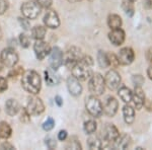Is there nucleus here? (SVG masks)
<instances>
[{"instance_id": "obj_1", "label": "nucleus", "mask_w": 152, "mask_h": 150, "mask_svg": "<svg viewBox=\"0 0 152 150\" xmlns=\"http://www.w3.org/2000/svg\"><path fill=\"white\" fill-rule=\"evenodd\" d=\"M21 86L31 94H37L40 92L42 87L41 76L34 70L26 71L21 75Z\"/></svg>"}, {"instance_id": "obj_2", "label": "nucleus", "mask_w": 152, "mask_h": 150, "mask_svg": "<svg viewBox=\"0 0 152 150\" xmlns=\"http://www.w3.org/2000/svg\"><path fill=\"white\" fill-rule=\"evenodd\" d=\"M92 64H94V61L89 56H83L81 60L78 61L71 69L72 75L79 80L88 79L92 75L91 68H90Z\"/></svg>"}, {"instance_id": "obj_3", "label": "nucleus", "mask_w": 152, "mask_h": 150, "mask_svg": "<svg viewBox=\"0 0 152 150\" xmlns=\"http://www.w3.org/2000/svg\"><path fill=\"white\" fill-rule=\"evenodd\" d=\"M105 88V81L102 74L99 73H94V75L90 76L89 82H88V89L92 93V95L99 97L104 92Z\"/></svg>"}, {"instance_id": "obj_4", "label": "nucleus", "mask_w": 152, "mask_h": 150, "mask_svg": "<svg viewBox=\"0 0 152 150\" xmlns=\"http://www.w3.org/2000/svg\"><path fill=\"white\" fill-rule=\"evenodd\" d=\"M42 7L39 5L38 2L28 1L23 3L20 7L23 15L28 19H36L40 15Z\"/></svg>"}, {"instance_id": "obj_5", "label": "nucleus", "mask_w": 152, "mask_h": 150, "mask_svg": "<svg viewBox=\"0 0 152 150\" xmlns=\"http://www.w3.org/2000/svg\"><path fill=\"white\" fill-rule=\"evenodd\" d=\"M85 107H86V110L92 117L99 118L104 113L102 102L95 95H90L86 98Z\"/></svg>"}, {"instance_id": "obj_6", "label": "nucleus", "mask_w": 152, "mask_h": 150, "mask_svg": "<svg viewBox=\"0 0 152 150\" xmlns=\"http://www.w3.org/2000/svg\"><path fill=\"white\" fill-rule=\"evenodd\" d=\"M0 57L2 59L4 66L9 68H12L18 64V55L15 52V50L12 48H6L1 52Z\"/></svg>"}, {"instance_id": "obj_7", "label": "nucleus", "mask_w": 152, "mask_h": 150, "mask_svg": "<svg viewBox=\"0 0 152 150\" xmlns=\"http://www.w3.org/2000/svg\"><path fill=\"white\" fill-rule=\"evenodd\" d=\"M26 110L31 115L34 116H38L41 115L42 113H44L45 110V105H44V102H42V100L40 97H31L28 98V105H26Z\"/></svg>"}, {"instance_id": "obj_8", "label": "nucleus", "mask_w": 152, "mask_h": 150, "mask_svg": "<svg viewBox=\"0 0 152 150\" xmlns=\"http://www.w3.org/2000/svg\"><path fill=\"white\" fill-rule=\"evenodd\" d=\"M51 50L52 49H51L50 45L43 40H36V43L34 44V51H35L36 57L39 60H43L48 55H50Z\"/></svg>"}, {"instance_id": "obj_9", "label": "nucleus", "mask_w": 152, "mask_h": 150, "mask_svg": "<svg viewBox=\"0 0 152 150\" xmlns=\"http://www.w3.org/2000/svg\"><path fill=\"white\" fill-rule=\"evenodd\" d=\"M102 138L107 143H112V142H116L117 139L119 138L120 133L118 129L113 124H107L102 128Z\"/></svg>"}, {"instance_id": "obj_10", "label": "nucleus", "mask_w": 152, "mask_h": 150, "mask_svg": "<svg viewBox=\"0 0 152 150\" xmlns=\"http://www.w3.org/2000/svg\"><path fill=\"white\" fill-rule=\"evenodd\" d=\"M64 62V55L60 48L55 47L50 52V66L53 70H58Z\"/></svg>"}, {"instance_id": "obj_11", "label": "nucleus", "mask_w": 152, "mask_h": 150, "mask_svg": "<svg viewBox=\"0 0 152 150\" xmlns=\"http://www.w3.org/2000/svg\"><path fill=\"white\" fill-rule=\"evenodd\" d=\"M105 85L111 90H116L121 84V76L116 70H110L104 77Z\"/></svg>"}, {"instance_id": "obj_12", "label": "nucleus", "mask_w": 152, "mask_h": 150, "mask_svg": "<svg viewBox=\"0 0 152 150\" xmlns=\"http://www.w3.org/2000/svg\"><path fill=\"white\" fill-rule=\"evenodd\" d=\"M44 23L46 28L49 29H57L60 26V19L55 10H48L44 16Z\"/></svg>"}, {"instance_id": "obj_13", "label": "nucleus", "mask_w": 152, "mask_h": 150, "mask_svg": "<svg viewBox=\"0 0 152 150\" xmlns=\"http://www.w3.org/2000/svg\"><path fill=\"white\" fill-rule=\"evenodd\" d=\"M134 51L131 48H129V47L123 48L120 51L119 55H118V59H119V62L121 65H130L134 61Z\"/></svg>"}, {"instance_id": "obj_14", "label": "nucleus", "mask_w": 152, "mask_h": 150, "mask_svg": "<svg viewBox=\"0 0 152 150\" xmlns=\"http://www.w3.org/2000/svg\"><path fill=\"white\" fill-rule=\"evenodd\" d=\"M67 87L70 94L73 97H78L82 92V86L79 82V79H77L74 76H70L67 79Z\"/></svg>"}, {"instance_id": "obj_15", "label": "nucleus", "mask_w": 152, "mask_h": 150, "mask_svg": "<svg viewBox=\"0 0 152 150\" xmlns=\"http://www.w3.org/2000/svg\"><path fill=\"white\" fill-rule=\"evenodd\" d=\"M118 108H119V102L115 97H110L105 102L104 105L102 107L104 113L109 117H114L118 112Z\"/></svg>"}, {"instance_id": "obj_16", "label": "nucleus", "mask_w": 152, "mask_h": 150, "mask_svg": "<svg viewBox=\"0 0 152 150\" xmlns=\"http://www.w3.org/2000/svg\"><path fill=\"white\" fill-rule=\"evenodd\" d=\"M132 100H133L134 105L137 110L142 109V107L145 104V94H144V91L141 86H135Z\"/></svg>"}, {"instance_id": "obj_17", "label": "nucleus", "mask_w": 152, "mask_h": 150, "mask_svg": "<svg viewBox=\"0 0 152 150\" xmlns=\"http://www.w3.org/2000/svg\"><path fill=\"white\" fill-rule=\"evenodd\" d=\"M109 39L115 46L122 45L125 41V31L121 28L112 29V31L109 34Z\"/></svg>"}, {"instance_id": "obj_18", "label": "nucleus", "mask_w": 152, "mask_h": 150, "mask_svg": "<svg viewBox=\"0 0 152 150\" xmlns=\"http://www.w3.org/2000/svg\"><path fill=\"white\" fill-rule=\"evenodd\" d=\"M20 110V105H19L18 102L14 98H9L5 102V112L6 114L10 117L18 115Z\"/></svg>"}, {"instance_id": "obj_19", "label": "nucleus", "mask_w": 152, "mask_h": 150, "mask_svg": "<svg viewBox=\"0 0 152 150\" xmlns=\"http://www.w3.org/2000/svg\"><path fill=\"white\" fill-rule=\"evenodd\" d=\"M123 116L124 120L127 124H132L135 120V110L131 105H125L123 108Z\"/></svg>"}, {"instance_id": "obj_20", "label": "nucleus", "mask_w": 152, "mask_h": 150, "mask_svg": "<svg viewBox=\"0 0 152 150\" xmlns=\"http://www.w3.org/2000/svg\"><path fill=\"white\" fill-rule=\"evenodd\" d=\"M116 143V147L119 149H126L128 148L131 144V138H130L129 135L124 134L122 136H119V138L117 139V141L115 142Z\"/></svg>"}, {"instance_id": "obj_21", "label": "nucleus", "mask_w": 152, "mask_h": 150, "mask_svg": "<svg viewBox=\"0 0 152 150\" xmlns=\"http://www.w3.org/2000/svg\"><path fill=\"white\" fill-rule=\"evenodd\" d=\"M107 24L111 29H120L122 26V18L118 14H111L107 18Z\"/></svg>"}, {"instance_id": "obj_22", "label": "nucleus", "mask_w": 152, "mask_h": 150, "mask_svg": "<svg viewBox=\"0 0 152 150\" xmlns=\"http://www.w3.org/2000/svg\"><path fill=\"white\" fill-rule=\"evenodd\" d=\"M47 33V29L43 26H36L35 28L31 29V37L35 40H44Z\"/></svg>"}, {"instance_id": "obj_23", "label": "nucleus", "mask_w": 152, "mask_h": 150, "mask_svg": "<svg viewBox=\"0 0 152 150\" xmlns=\"http://www.w3.org/2000/svg\"><path fill=\"white\" fill-rule=\"evenodd\" d=\"M11 127L7 122H0V138L2 139H8L11 136Z\"/></svg>"}, {"instance_id": "obj_24", "label": "nucleus", "mask_w": 152, "mask_h": 150, "mask_svg": "<svg viewBox=\"0 0 152 150\" xmlns=\"http://www.w3.org/2000/svg\"><path fill=\"white\" fill-rule=\"evenodd\" d=\"M119 97L121 98L122 100H123L124 102H129L132 100V97H133V92L131 91V90L129 89L128 87L126 86H123L121 87L119 89Z\"/></svg>"}, {"instance_id": "obj_25", "label": "nucleus", "mask_w": 152, "mask_h": 150, "mask_svg": "<svg viewBox=\"0 0 152 150\" xmlns=\"http://www.w3.org/2000/svg\"><path fill=\"white\" fill-rule=\"evenodd\" d=\"M87 145L90 149H100L102 147V140L97 136H90L87 140Z\"/></svg>"}, {"instance_id": "obj_26", "label": "nucleus", "mask_w": 152, "mask_h": 150, "mask_svg": "<svg viewBox=\"0 0 152 150\" xmlns=\"http://www.w3.org/2000/svg\"><path fill=\"white\" fill-rule=\"evenodd\" d=\"M96 123L94 120H89V121H86L84 123V131L86 134H89V135H92L96 131Z\"/></svg>"}, {"instance_id": "obj_27", "label": "nucleus", "mask_w": 152, "mask_h": 150, "mask_svg": "<svg viewBox=\"0 0 152 150\" xmlns=\"http://www.w3.org/2000/svg\"><path fill=\"white\" fill-rule=\"evenodd\" d=\"M97 62H99V66L102 68L107 67L109 65V60H107V54L104 53L102 51H99L97 54Z\"/></svg>"}, {"instance_id": "obj_28", "label": "nucleus", "mask_w": 152, "mask_h": 150, "mask_svg": "<svg viewBox=\"0 0 152 150\" xmlns=\"http://www.w3.org/2000/svg\"><path fill=\"white\" fill-rule=\"evenodd\" d=\"M45 78H46V82L48 83L49 85H54L57 84L59 82L58 76H56L54 73H52L51 71H46L45 72Z\"/></svg>"}, {"instance_id": "obj_29", "label": "nucleus", "mask_w": 152, "mask_h": 150, "mask_svg": "<svg viewBox=\"0 0 152 150\" xmlns=\"http://www.w3.org/2000/svg\"><path fill=\"white\" fill-rule=\"evenodd\" d=\"M107 60H109V65L114 68H116L120 64L119 59H118L117 56L113 53H107Z\"/></svg>"}, {"instance_id": "obj_30", "label": "nucleus", "mask_w": 152, "mask_h": 150, "mask_svg": "<svg viewBox=\"0 0 152 150\" xmlns=\"http://www.w3.org/2000/svg\"><path fill=\"white\" fill-rule=\"evenodd\" d=\"M19 43L23 48H28L31 45V39L26 34H20L19 36Z\"/></svg>"}, {"instance_id": "obj_31", "label": "nucleus", "mask_w": 152, "mask_h": 150, "mask_svg": "<svg viewBox=\"0 0 152 150\" xmlns=\"http://www.w3.org/2000/svg\"><path fill=\"white\" fill-rule=\"evenodd\" d=\"M23 67H12V70L9 72L8 76L10 78H16L18 76H21L23 75Z\"/></svg>"}, {"instance_id": "obj_32", "label": "nucleus", "mask_w": 152, "mask_h": 150, "mask_svg": "<svg viewBox=\"0 0 152 150\" xmlns=\"http://www.w3.org/2000/svg\"><path fill=\"white\" fill-rule=\"evenodd\" d=\"M54 126H55V122H54V120L52 119V118H48V119L44 122L43 129L45 130V131H51V130L54 128Z\"/></svg>"}, {"instance_id": "obj_33", "label": "nucleus", "mask_w": 152, "mask_h": 150, "mask_svg": "<svg viewBox=\"0 0 152 150\" xmlns=\"http://www.w3.org/2000/svg\"><path fill=\"white\" fill-rule=\"evenodd\" d=\"M20 121L23 123H28L31 120V114L28 112L26 109H20Z\"/></svg>"}, {"instance_id": "obj_34", "label": "nucleus", "mask_w": 152, "mask_h": 150, "mask_svg": "<svg viewBox=\"0 0 152 150\" xmlns=\"http://www.w3.org/2000/svg\"><path fill=\"white\" fill-rule=\"evenodd\" d=\"M67 148L69 149H81V145L78 142V140H76L74 138L70 139V141L67 144Z\"/></svg>"}, {"instance_id": "obj_35", "label": "nucleus", "mask_w": 152, "mask_h": 150, "mask_svg": "<svg viewBox=\"0 0 152 150\" xmlns=\"http://www.w3.org/2000/svg\"><path fill=\"white\" fill-rule=\"evenodd\" d=\"M9 7V3L7 0H0V15L4 14Z\"/></svg>"}, {"instance_id": "obj_36", "label": "nucleus", "mask_w": 152, "mask_h": 150, "mask_svg": "<svg viewBox=\"0 0 152 150\" xmlns=\"http://www.w3.org/2000/svg\"><path fill=\"white\" fill-rule=\"evenodd\" d=\"M124 9L125 11H126L127 14H129V15H133V5H132V2L129 0V2H126V3H124Z\"/></svg>"}, {"instance_id": "obj_37", "label": "nucleus", "mask_w": 152, "mask_h": 150, "mask_svg": "<svg viewBox=\"0 0 152 150\" xmlns=\"http://www.w3.org/2000/svg\"><path fill=\"white\" fill-rule=\"evenodd\" d=\"M37 2L39 3V5L44 8H49L51 7L53 3V0H37Z\"/></svg>"}, {"instance_id": "obj_38", "label": "nucleus", "mask_w": 152, "mask_h": 150, "mask_svg": "<svg viewBox=\"0 0 152 150\" xmlns=\"http://www.w3.org/2000/svg\"><path fill=\"white\" fill-rule=\"evenodd\" d=\"M8 88V84H7V80L4 77L0 76V92H4Z\"/></svg>"}, {"instance_id": "obj_39", "label": "nucleus", "mask_w": 152, "mask_h": 150, "mask_svg": "<svg viewBox=\"0 0 152 150\" xmlns=\"http://www.w3.org/2000/svg\"><path fill=\"white\" fill-rule=\"evenodd\" d=\"M133 82L135 83V86H141L144 82V79L141 75H135L133 77Z\"/></svg>"}, {"instance_id": "obj_40", "label": "nucleus", "mask_w": 152, "mask_h": 150, "mask_svg": "<svg viewBox=\"0 0 152 150\" xmlns=\"http://www.w3.org/2000/svg\"><path fill=\"white\" fill-rule=\"evenodd\" d=\"M46 145L49 147L50 149H54L56 147V141L54 140L53 138H51V137H49V138L46 139Z\"/></svg>"}, {"instance_id": "obj_41", "label": "nucleus", "mask_w": 152, "mask_h": 150, "mask_svg": "<svg viewBox=\"0 0 152 150\" xmlns=\"http://www.w3.org/2000/svg\"><path fill=\"white\" fill-rule=\"evenodd\" d=\"M0 148L1 149H14V146L12 144H10L9 142H3L1 145H0Z\"/></svg>"}, {"instance_id": "obj_42", "label": "nucleus", "mask_w": 152, "mask_h": 150, "mask_svg": "<svg viewBox=\"0 0 152 150\" xmlns=\"http://www.w3.org/2000/svg\"><path fill=\"white\" fill-rule=\"evenodd\" d=\"M66 138H67V131L62 130V131L59 132V134H58V139L59 140H61V141H64Z\"/></svg>"}, {"instance_id": "obj_43", "label": "nucleus", "mask_w": 152, "mask_h": 150, "mask_svg": "<svg viewBox=\"0 0 152 150\" xmlns=\"http://www.w3.org/2000/svg\"><path fill=\"white\" fill-rule=\"evenodd\" d=\"M146 59H147V61H148V62L152 63V47L147 50V52H146Z\"/></svg>"}, {"instance_id": "obj_44", "label": "nucleus", "mask_w": 152, "mask_h": 150, "mask_svg": "<svg viewBox=\"0 0 152 150\" xmlns=\"http://www.w3.org/2000/svg\"><path fill=\"white\" fill-rule=\"evenodd\" d=\"M144 105L146 107V109L148 110H152V102H148V100H145V104Z\"/></svg>"}, {"instance_id": "obj_45", "label": "nucleus", "mask_w": 152, "mask_h": 150, "mask_svg": "<svg viewBox=\"0 0 152 150\" xmlns=\"http://www.w3.org/2000/svg\"><path fill=\"white\" fill-rule=\"evenodd\" d=\"M55 102H57V105H59V107H61L63 104V100H62V98H61V97H59V95H57V97H55Z\"/></svg>"}, {"instance_id": "obj_46", "label": "nucleus", "mask_w": 152, "mask_h": 150, "mask_svg": "<svg viewBox=\"0 0 152 150\" xmlns=\"http://www.w3.org/2000/svg\"><path fill=\"white\" fill-rule=\"evenodd\" d=\"M147 74H148V76H149V78L152 80V64L150 66H149V68L147 69Z\"/></svg>"}, {"instance_id": "obj_47", "label": "nucleus", "mask_w": 152, "mask_h": 150, "mask_svg": "<svg viewBox=\"0 0 152 150\" xmlns=\"http://www.w3.org/2000/svg\"><path fill=\"white\" fill-rule=\"evenodd\" d=\"M3 67H4V64L2 62V59L0 57V72H1L2 70H3Z\"/></svg>"}, {"instance_id": "obj_48", "label": "nucleus", "mask_w": 152, "mask_h": 150, "mask_svg": "<svg viewBox=\"0 0 152 150\" xmlns=\"http://www.w3.org/2000/svg\"><path fill=\"white\" fill-rule=\"evenodd\" d=\"M2 36H3V33H2V29H1V26H0V40L2 39Z\"/></svg>"}, {"instance_id": "obj_49", "label": "nucleus", "mask_w": 152, "mask_h": 150, "mask_svg": "<svg viewBox=\"0 0 152 150\" xmlns=\"http://www.w3.org/2000/svg\"><path fill=\"white\" fill-rule=\"evenodd\" d=\"M70 2H76V1H78V0H69Z\"/></svg>"}, {"instance_id": "obj_50", "label": "nucleus", "mask_w": 152, "mask_h": 150, "mask_svg": "<svg viewBox=\"0 0 152 150\" xmlns=\"http://www.w3.org/2000/svg\"><path fill=\"white\" fill-rule=\"evenodd\" d=\"M130 1H131V2H134V1H136V0H130Z\"/></svg>"}]
</instances>
